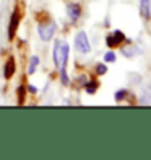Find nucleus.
I'll list each match as a JSON object with an SVG mask.
<instances>
[{"label":"nucleus","mask_w":151,"mask_h":160,"mask_svg":"<svg viewBox=\"0 0 151 160\" xmlns=\"http://www.w3.org/2000/svg\"><path fill=\"white\" fill-rule=\"evenodd\" d=\"M68 61V44L63 41H55L54 46V62L59 67V70H65V65Z\"/></svg>","instance_id":"obj_1"},{"label":"nucleus","mask_w":151,"mask_h":160,"mask_svg":"<svg viewBox=\"0 0 151 160\" xmlns=\"http://www.w3.org/2000/svg\"><path fill=\"white\" fill-rule=\"evenodd\" d=\"M55 28H57V25L54 23V21L41 23V25H39V28H38L39 38H41L42 41H44V42L50 41V39H52V36H54V33H55Z\"/></svg>","instance_id":"obj_2"},{"label":"nucleus","mask_w":151,"mask_h":160,"mask_svg":"<svg viewBox=\"0 0 151 160\" xmlns=\"http://www.w3.org/2000/svg\"><path fill=\"white\" fill-rule=\"evenodd\" d=\"M75 48H76L78 52H81V54H88L91 51L89 39H88V36H86L85 31H80L75 36Z\"/></svg>","instance_id":"obj_3"},{"label":"nucleus","mask_w":151,"mask_h":160,"mask_svg":"<svg viewBox=\"0 0 151 160\" xmlns=\"http://www.w3.org/2000/svg\"><path fill=\"white\" fill-rule=\"evenodd\" d=\"M124 41H125V34L119 30H116L112 34H107V38H106V42L109 48H116V46L122 44Z\"/></svg>","instance_id":"obj_4"},{"label":"nucleus","mask_w":151,"mask_h":160,"mask_svg":"<svg viewBox=\"0 0 151 160\" xmlns=\"http://www.w3.org/2000/svg\"><path fill=\"white\" fill-rule=\"evenodd\" d=\"M18 25H20V12L15 10L11 13V18H10V25H8V39L15 38V33L18 30Z\"/></svg>","instance_id":"obj_5"},{"label":"nucleus","mask_w":151,"mask_h":160,"mask_svg":"<svg viewBox=\"0 0 151 160\" xmlns=\"http://www.w3.org/2000/svg\"><path fill=\"white\" fill-rule=\"evenodd\" d=\"M67 15L71 21H76L81 15V7L78 3H68L67 5Z\"/></svg>","instance_id":"obj_6"},{"label":"nucleus","mask_w":151,"mask_h":160,"mask_svg":"<svg viewBox=\"0 0 151 160\" xmlns=\"http://www.w3.org/2000/svg\"><path fill=\"white\" fill-rule=\"evenodd\" d=\"M140 13L145 20L151 18V0H140Z\"/></svg>","instance_id":"obj_7"},{"label":"nucleus","mask_w":151,"mask_h":160,"mask_svg":"<svg viewBox=\"0 0 151 160\" xmlns=\"http://www.w3.org/2000/svg\"><path fill=\"white\" fill-rule=\"evenodd\" d=\"M13 74H15V59H13V57H10V59L7 61L5 67H3V77H5V78H11Z\"/></svg>","instance_id":"obj_8"},{"label":"nucleus","mask_w":151,"mask_h":160,"mask_svg":"<svg viewBox=\"0 0 151 160\" xmlns=\"http://www.w3.org/2000/svg\"><path fill=\"white\" fill-rule=\"evenodd\" d=\"M85 90L88 92L89 95L96 93V90H98V82H96V80H88V82L85 83Z\"/></svg>","instance_id":"obj_9"},{"label":"nucleus","mask_w":151,"mask_h":160,"mask_svg":"<svg viewBox=\"0 0 151 160\" xmlns=\"http://www.w3.org/2000/svg\"><path fill=\"white\" fill-rule=\"evenodd\" d=\"M38 65H39V57L38 56H33L31 57V62H30V67H28V74H34L36 69H38Z\"/></svg>","instance_id":"obj_10"},{"label":"nucleus","mask_w":151,"mask_h":160,"mask_svg":"<svg viewBox=\"0 0 151 160\" xmlns=\"http://www.w3.org/2000/svg\"><path fill=\"white\" fill-rule=\"evenodd\" d=\"M104 61H106V62H116V52H112V51L106 52V54H104Z\"/></svg>","instance_id":"obj_11"},{"label":"nucleus","mask_w":151,"mask_h":160,"mask_svg":"<svg viewBox=\"0 0 151 160\" xmlns=\"http://www.w3.org/2000/svg\"><path fill=\"white\" fill-rule=\"evenodd\" d=\"M18 95H20L18 103L23 105V103H25V87H18Z\"/></svg>","instance_id":"obj_12"},{"label":"nucleus","mask_w":151,"mask_h":160,"mask_svg":"<svg viewBox=\"0 0 151 160\" xmlns=\"http://www.w3.org/2000/svg\"><path fill=\"white\" fill-rule=\"evenodd\" d=\"M128 95V92L127 90H119L117 93H116V101H120V100H124L125 97Z\"/></svg>","instance_id":"obj_13"},{"label":"nucleus","mask_w":151,"mask_h":160,"mask_svg":"<svg viewBox=\"0 0 151 160\" xmlns=\"http://www.w3.org/2000/svg\"><path fill=\"white\" fill-rule=\"evenodd\" d=\"M96 72H98L99 75H104L106 72H107V67H106L104 64H98V65H96Z\"/></svg>","instance_id":"obj_14"},{"label":"nucleus","mask_w":151,"mask_h":160,"mask_svg":"<svg viewBox=\"0 0 151 160\" xmlns=\"http://www.w3.org/2000/svg\"><path fill=\"white\" fill-rule=\"evenodd\" d=\"M60 78H62V83H63V85H68V83H70V80H68V77H67V72H65V70H60Z\"/></svg>","instance_id":"obj_15"},{"label":"nucleus","mask_w":151,"mask_h":160,"mask_svg":"<svg viewBox=\"0 0 151 160\" xmlns=\"http://www.w3.org/2000/svg\"><path fill=\"white\" fill-rule=\"evenodd\" d=\"M28 90H30L31 93H36V92H38V90H36V87H31V85H30V87H28Z\"/></svg>","instance_id":"obj_16"}]
</instances>
